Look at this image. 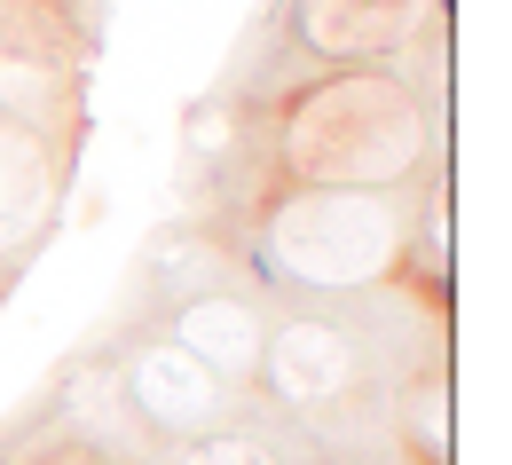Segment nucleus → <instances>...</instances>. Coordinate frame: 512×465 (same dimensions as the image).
I'll list each match as a JSON object with an SVG mask.
<instances>
[]
</instances>
